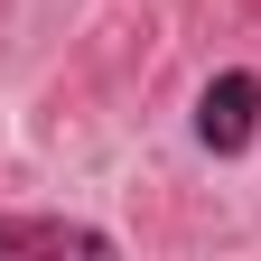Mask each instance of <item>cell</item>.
<instances>
[{
  "instance_id": "1",
  "label": "cell",
  "mask_w": 261,
  "mask_h": 261,
  "mask_svg": "<svg viewBox=\"0 0 261 261\" xmlns=\"http://www.w3.org/2000/svg\"><path fill=\"white\" fill-rule=\"evenodd\" d=\"M252 130H261V75H215L205 93H196V140H205L215 159H233V149H252Z\"/></svg>"
},
{
  "instance_id": "2",
  "label": "cell",
  "mask_w": 261,
  "mask_h": 261,
  "mask_svg": "<svg viewBox=\"0 0 261 261\" xmlns=\"http://www.w3.org/2000/svg\"><path fill=\"white\" fill-rule=\"evenodd\" d=\"M0 252H93V261H103V252H112V233L65 224V215H0Z\"/></svg>"
}]
</instances>
